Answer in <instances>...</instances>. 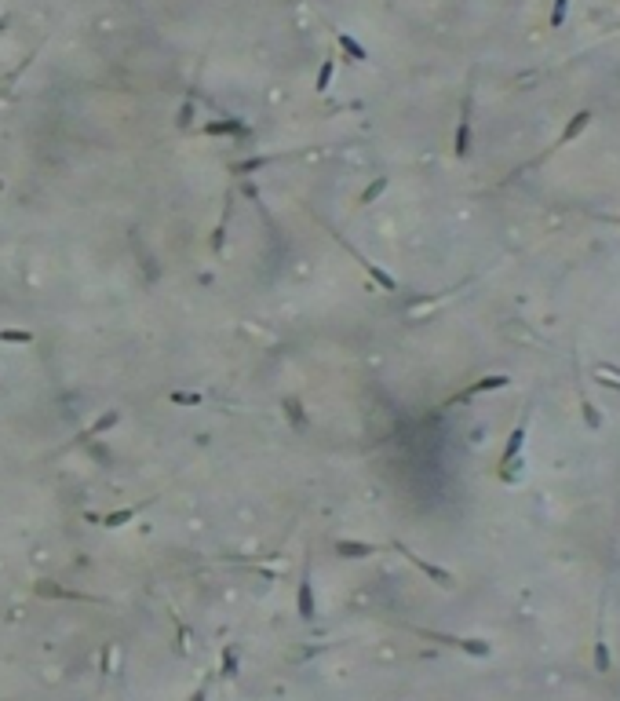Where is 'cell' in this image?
<instances>
[{
	"label": "cell",
	"mask_w": 620,
	"mask_h": 701,
	"mask_svg": "<svg viewBox=\"0 0 620 701\" xmlns=\"http://www.w3.org/2000/svg\"><path fill=\"white\" fill-rule=\"evenodd\" d=\"M314 220H317V223H322V227H325V230L332 234V238H336V245H344V248L351 252V256H354V263H358L361 270L369 274V282H372V285H379L383 292H398V282H394V278H391V274L383 270L379 263H372V260H369V256H365V252H361V248H354V245H351V241H347V238H344V234H339V230H336L332 223H325L322 216H314Z\"/></svg>",
	"instance_id": "1"
},
{
	"label": "cell",
	"mask_w": 620,
	"mask_h": 701,
	"mask_svg": "<svg viewBox=\"0 0 620 701\" xmlns=\"http://www.w3.org/2000/svg\"><path fill=\"white\" fill-rule=\"evenodd\" d=\"M413 635L431 640V643H442V647H453V650H463L471 657H489L493 654V643H485V640H463V635H449V632H434V628H413Z\"/></svg>",
	"instance_id": "2"
},
{
	"label": "cell",
	"mask_w": 620,
	"mask_h": 701,
	"mask_svg": "<svg viewBox=\"0 0 620 701\" xmlns=\"http://www.w3.org/2000/svg\"><path fill=\"white\" fill-rule=\"evenodd\" d=\"M391 548L398 551V556H405V559H409V563H413V566L423 573V577H427V581H434L438 588H453V585H456V577H453V573H449L445 566H438V563H431V559H423L420 551H413V548L405 544V541H391Z\"/></svg>",
	"instance_id": "3"
},
{
	"label": "cell",
	"mask_w": 620,
	"mask_h": 701,
	"mask_svg": "<svg viewBox=\"0 0 620 701\" xmlns=\"http://www.w3.org/2000/svg\"><path fill=\"white\" fill-rule=\"evenodd\" d=\"M529 409H533V406H525V409H522V417H518V424H515V431L507 435V445H504V453H500V475H504V472H511V464H515V460L522 457L525 431H529Z\"/></svg>",
	"instance_id": "4"
},
{
	"label": "cell",
	"mask_w": 620,
	"mask_h": 701,
	"mask_svg": "<svg viewBox=\"0 0 620 701\" xmlns=\"http://www.w3.org/2000/svg\"><path fill=\"white\" fill-rule=\"evenodd\" d=\"M296 613L307 625L317 618V599H314V585H310V559H303V573H299V585H296Z\"/></svg>",
	"instance_id": "5"
},
{
	"label": "cell",
	"mask_w": 620,
	"mask_h": 701,
	"mask_svg": "<svg viewBox=\"0 0 620 701\" xmlns=\"http://www.w3.org/2000/svg\"><path fill=\"white\" fill-rule=\"evenodd\" d=\"M33 596H40V599H73V603H95V606H102V603H106V599L92 596V592L59 588V585H51V581H37V585H33Z\"/></svg>",
	"instance_id": "6"
},
{
	"label": "cell",
	"mask_w": 620,
	"mask_h": 701,
	"mask_svg": "<svg viewBox=\"0 0 620 701\" xmlns=\"http://www.w3.org/2000/svg\"><path fill=\"white\" fill-rule=\"evenodd\" d=\"M453 154H456V161H467V154H471V95H463V106H460V124H456V136H453Z\"/></svg>",
	"instance_id": "7"
},
{
	"label": "cell",
	"mask_w": 620,
	"mask_h": 701,
	"mask_svg": "<svg viewBox=\"0 0 620 701\" xmlns=\"http://www.w3.org/2000/svg\"><path fill=\"white\" fill-rule=\"evenodd\" d=\"M507 384H511V376H507V373L482 376V380H475L471 388H463L460 395H453V398H449V406H456V402H471V398H478V395H485V391H504Z\"/></svg>",
	"instance_id": "8"
},
{
	"label": "cell",
	"mask_w": 620,
	"mask_h": 701,
	"mask_svg": "<svg viewBox=\"0 0 620 701\" xmlns=\"http://www.w3.org/2000/svg\"><path fill=\"white\" fill-rule=\"evenodd\" d=\"M201 136H212V139H219V136L245 139V136H248V124H245V121H238V117H219V121L201 124Z\"/></svg>",
	"instance_id": "9"
},
{
	"label": "cell",
	"mask_w": 620,
	"mask_h": 701,
	"mask_svg": "<svg viewBox=\"0 0 620 701\" xmlns=\"http://www.w3.org/2000/svg\"><path fill=\"white\" fill-rule=\"evenodd\" d=\"M595 672H609V647H606V596L598 603V632H595Z\"/></svg>",
	"instance_id": "10"
},
{
	"label": "cell",
	"mask_w": 620,
	"mask_h": 701,
	"mask_svg": "<svg viewBox=\"0 0 620 701\" xmlns=\"http://www.w3.org/2000/svg\"><path fill=\"white\" fill-rule=\"evenodd\" d=\"M332 551L339 559H369V556H376L379 551V544H372V541H351V537H339V541H332Z\"/></svg>",
	"instance_id": "11"
},
{
	"label": "cell",
	"mask_w": 620,
	"mask_h": 701,
	"mask_svg": "<svg viewBox=\"0 0 620 701\" xmlns=\"http://www.w3.org/2000/svg\"><path fill=\"white\" fill-rule=\"evenodd\" d=\"M230 208H233V190H226L223 198V212H219V223L212 230V256H223V245H226V227H230Z\"/></svg>",
	"instance_id": "12"
},
{
	"label": "cell",
	"mask_w": 620,
	"mask_h": 701,
	"mask_svg": "<svg viewBox=\"0 0 620 701\" xmlns=\"http://www.w3.org/2000/svg\"><path fill=\"white\" fill-rule=\"evenodd\" d=\"M150 504H157V497H146L142 504H132V508H121V512H110V515H102L99 522H102L106 529H121V526H128V522H132V519L142 512V508H150Z\"/></svg>",
	"instance_id": "13"
},
{
	"label": "cell",
	"mask_w": 620,
	"mask_h": 701,
	"mask_svg": "<svg viewBox=\"0 0 620 701\" xmlns=\"http://www.w3.org/2000/svg\"><path fill=\"white\" fill-rule=\"evenodd\" d=\"M588 124H591V110H581V114H573V121L566 124V128H562V136L559 139H554V146H551V150H562V146H569L576 136H581L584 128H588Z\"/></svg>",
	"instance_id": "14"
},
{
	"label": "cell",
	"mask_w": 620,
	"mask_h": 701,
	"mask_svg": "<svg viewBox=\"0 0 620 701\" xmlns=\"http://www.w3.org/2000/svg\"><path fill=\"white\" fill-rule=\"evenodd\" d=\"M117 424H121V409H106L95 424H92V428L88 431H80V442H88V438H99L102 431H110V428H117Z\"/></svg>",
	"instance_id": "15"
},
{
	"label": "cell",
	"mask_w": 620,
	"mask_h": 701,
	"mask_svg": "<svg viewBox=\"0 0 620 701\" xmlns=\"http://www.w3.org/2000/svg\"><path fill=\"white\" fill-rule=\"evenodd\" d=\"M238 672H241V654H238V647H233V643H226L223 654H219V676L223 679H233Z\"/></svg>",
	"instance_id": "16"
},
{
	"label": "cell",
	"mask_w": 620,
	"mask_h": 701,
	"mask_svg": "<svg viewBox=\"0 0 620 701\" xmlns=\"http://www.w3.org/2000/svg\"><path fill=\"white\" fill-rule=\"evenodd\" d=\"M336 44H339V52H344V55H351L354 62H369V52H365V44H361V40H354L351 33H344V30H339V33H336Z\"/></svg>",
	"instance_id": "17"
},
{
	"label": "cell",
	"mask_w": 620,
	"mask_h": 701,
	"mask_svg": "<svg viewBox=\"0 0 620 701\" xmlns=\"http://www.w3.org/2000/svg\"><path fill=\"white\" fill-rule=\"evenodd\" d=\"M274 161H281V154H260V157L238 161V164H230V172H233V176H248V172H260V168H267V164H274Z\"/></svg>",
	"instance_id": "18"
},
{
	"label": "cell",
	"mask_w": 620,
	"mask_h": 701,
	"mask_svg": "<svg viewBox=\"0 0 620 701\" xmlns=\"http://www.w3.org/2000/svg\"><path fill=\"white\" fill-rule=\"evenodd\" d=\"M281 406H285V417H288V424H292V428H299V431H307V409H303V402H299V398H281Z\"/></svg>",
	"instance_id": "19"
},
{
	"label": "cell",
	"mask_w": 620,
	"mask_h": 701,
	"mask_svg": "<svg viewBox=\"0 0 620 701\" xmlns=\"http://www.w3.org/2000/svg\"><path fill=\"white\" fill-rule=\"evenodd\" d=\"M387 186H391V179L387 176H376L365 190H361V198H358V205H372V201H379L383 194H387Z\"/></svg>",
	"instance_id": "20"
},
{
	"label": "cell",
	"mask_w": 620,
	"mask_h": 701,
	"mask_svg": "<svg viewBox=\"0 0 620 701\" xmlns=\"http://www.w3.org/2000/svg\"><path fill=\"white\" fill-rule=\"evenodd\" d=\"M332 73H336V59H325L322 66H317V77H314V92L325 95L332 88Z\"/></svg>",
	"instance_id": "21"
},
{
	"label": "cell",
	"mask_w": 620,
	"mask_h": 701,
	"mask_svg": "<svg viewBox=\"0 0 620 701\" xmlns=\"http://www.w3.org/2000/svg\"><path fill=\"white\" fill-rule=\"evenodd\" d=\"M194 124V92H186V99H183V106H179V114H176V128H190Z\"/></svg>",
	"instance_id": "22"
},
{
	"label": "cell",
	"mask_w": 620,
	"mask_h": 701,
	"mask_svg": "<svg viewBox=\"0 0 620 701\" xmlns=\"http://www.w3.org/2000/svg\"><path fill=\"white\" fill-rule=\"evenodd\" d=\"M168 402H172V406H190L194 409V406H205V395L201 391H172Z\"/></svg>",
	"instance_id": "23"
},
{
	"label": "cell",
	"mask_w": 620,
	"mask_h": 701,
	"mask_svg": "<svg viewBox=\"0 0 620 701\" xmlns=\"http://www.w3.org/2000/svg\"><path fill=\"white\" fill-rule=\"evenodd\" d=\"M581 409H584V424H588L591 431H598V428H602V417H598V409L591 406V398L584 395V388H581Z\"/></svg>",
	"instance_id": "24"
},
{
	"label": "cell",
	"mask_w": 620,
	"mask_h": 701,
	"mask_svg": "<svg viewBox=\"0 0 620 701\" xmlns=\"http://www.w3.org/2000/svg\"><path fill=\"white\" fill-rule=\"evenodd\" d=\"M33 332L30 329H0V344H33Z\"/></svg>",
	"instance_id": "25"
},
{
	"label": "cell",
	"mask_w": 620,
	"mask_h": 701,
	"mask_svg": "<svg viewBox=\"0 0 620 701\" xmlns=\"http://www.w3.org/2000/svg\"><path fill=\"white\" fill-rule=\"evenodd\" d=\"M566 11H569V0H554V8H551V30H562Z\"/></svg>",
	"instance_id": "26"
},
{
	"label": "cell",
	"mask_w": 620,
	"mask_h": 701,
	"mask_svg": "<svg viewBox=\"0 0 620 701\" xmlns=\"http://www.w3.org/2000/svg\"><path fill=\"white\" fill-rule=\"evenodd\" d=\"M110 665H114V643H106V647H102V657H99V676H102V679L110 676Z\"/></svg>",
	"instance_id": "27"
},
{
	"label": "cell",
	"mask_w": 620,
	"mask_h": 701,
	"mask_svg": "<svg viewBox=\"0 0 620 701\" xmlns=\"http://www.w3.org/2000/svg\"><path fill=\"white\" fill-rule=\"evenodd\" d=\"M208 690H212V679H205V683H201L194 694H190V701H208Z\"/></svg>",
	"instance_id": "28"
},
{
	"label": "cell",
	"mask_w": 620,
	"mask_h": 701,
	"mask_svg": "<svg viewBox=\"0 0 620 701\" xmlns=\"http://www.w3.org/2000/svg\"><path fill=\"white\" fill-rule=\"evenodd\" d=\"M4 26H8V18H0V30H4Z\"/></svg>",
	"instance_id": "29"
}]
</instances>
